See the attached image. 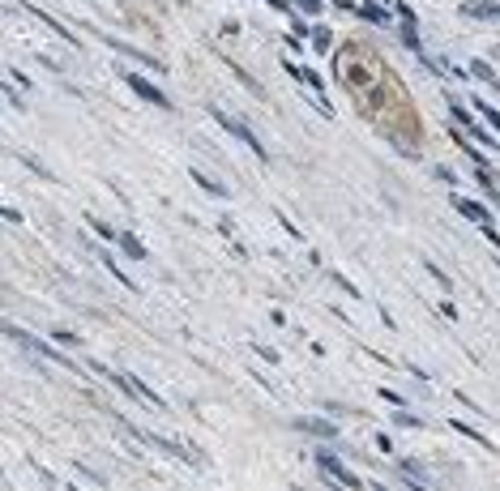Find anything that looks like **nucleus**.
Segmentation results:
<instances>
[{
    "instance_id": "f257e3e1",
    "label": "nucleus",
    "mask_w": 500,
    "mask_h": 491,
    "mask_svg": "<svg viewBox=\"0 0 500 491\" xmlns=\"http://www.w3.org/2000/svg\"><path fill=\"white\" fill-rule=\"evenodd\" d=\"M334 77L342 81V90L359 103V111L385 128V137H394L407 154H419V120L415 107L402 90V81L389 73V64L368 51L364 43H342L334 56Z\"/></svg>"
},
{
    "instance_id": "f03ea898",
    "label": "nucleus",
    "mask_w": 500,
    "mask_h": 491,
    "mask_svg": "<svg viewBox=\"0 0 500 491\" xmlns=\"http://www.w3.org/2000/svg\"><path fill=\"white\" fill-rule=\"evenodd\" d=\"M214 120H218V124H223L227 133H235V137H240V141H244V145H248V150H252L257 158H261V162L270 158V154H265V145L257 141V133H252V128H248L244 120H231V115H227V111H218V107H214Z\"/></svg>"
},
{
    "instance_id": "7ed1b4c3",
    "label": "nucleus",
    "mask_w": 500,
    "mask_h": 491,
    "mask_svg": "<svg viewBox=\"0 0 500 491\" xmlns=\"http://www.w3.org/2000/svg\"><path fill=\"white\" fill-rule=\"evenodd\" d=\"M4 338H13L17 346H30V351H39V355H43L47 363H56V368H64V372H73V363H68V359H64L60 351H51L47 342H39V338H30V334H21V329H13V325L4 329Z\"/></svg>"
},
{
    "instance_id": "20e7f679",
    "label": "nucleus",
    "mask_w": 500,
    "mask_h": 491,
    "mask_svg": "<svg viewBox=\"0 0 500 491\" xmlns=\"http://www.w3.org/2000/svg\"><path fill=\"white\" fill-rule=\"evenodd\" d=\"M94 368H98V363H94ZM103 376H107V381H111L120 393H128V398H141V402H150V406H163V398H158L150 385H141V381H133V376H120V372H107V368H103Z\"/></svg>"
},
{
    "instance_id": "39448f33",
    "label": "nucleus",
    "mask_w": 500,
    "mask_h": 491,
    "mask_svg": "<svg viewBox=\"0 0 500 491\" xmlns=\"http://www.w3.org/2000/svg\"><path fill=\"white\" fill-rule=\"evenodd\" d=\"M124 81H128V90H133L137 98H146L150 107H167V94H163V90H158L154 81H146L141 73H124Z\"/></svg>"
},
{
    "instance_id": "423d86ee",
    "label": "nucleus",
    "mask_w": 500,
    "mask_h": 491,
    "mask_svg": "<svg viewBox=\"0 0 500 491\" xmlns=\"http://www.w3.org/2000/svg\"><path fill=\"white\" fill-rule=\"evenodd\" d=\"M317 466H321V470H325L334 483H342V487H364V483H359V479H355V475H351V470H347L338 458H334V453H317Z\"/></svg>"
},
{
    "instance_id": "0eeeda50",
    "label": "nucleus",
    "mask_w": 500,
    "mask_h": 491,
    "mask_svg": "<svg viewBox=\"0 0 500 491\" xmlns=\"http://www.w3.org/2000/svg\"><path fill=\"white\" fill-rule=\"evenodd\" d=\"M287 73H291V77H295L300 86H308L312 94H325V86H321V77H317L312 68H304V64H291V60H287Z\"/></svg>"
},
{
    "instance_id": "6e6552de",
    "label": "nucleus",
    "mask_w": 500,
    "mask_h": 491,
    "mask_svg": "<svg viewBox=\"0 0 500 491\" xmlns=\"http://www.w3.org/2000/svg\"><path fill=\"white\" fill-rule=\"evenodd\" d=\"M454 205H458V214H466L471 222H479V227H488L492 218H488V210L479 205V201H471V197H454Z\"/></svg>"
},
{
    "instance_id": "1a4fd4ad",
    "label": "nucleus",
    "mask_w": 500,
    "mask_h": 491,
    "mask_svg": "<svg viewBox=\"0 0 500 491\" xmlns=\"http://www.w3.org/2000/svg\"><path fill=\"white\" fill-rule=\"evenodd\" d=\"M295 428L308 432V436H321V440H334V436H338V428L325 423V419H295Z\"/></svg>"
},
{
    "instance_id": "9d476101",
    "label": "nucleus",
    "mask_w": 500,
    "mask_h": 491,
    "mask_svg": "<svg viewBox=\"0 0 500 491\" xmlns=\"http://www.w3.org/2000/svg\"><path fill=\"white\" fill-rule=\"evenodd\" d=\"M355 13H359L364 21H372V26H389V9H381V4H372V0H368V4H359Z\"/></svg>"
},
{
    "instance_id": "9b49d317",
    "label": "nucleus",
    "mask_w": 500,
    "mask_h": 491,
    "mask_svg": "<svg viewBox=\"0 0 500 491\" xmlns=\"http://www.w3.org/2000/svg\"><path fill=\"white\" fill-rule=\"evenodd\" d=\"M449 111H454V120H458V124H462L466 133H475V128H479V124H475V115H471V111H466V107H462L458 98H449Z\"/></svg>"
},
{
    "instance_id": "f8f14e48",
    "label": "nucleus",
    "mask_w": 500,
    "mask_h": 491,
    "mask_svg": "<svg viewBox=\"0 0 500 491\" xmlns=\"http://www.w3.org/2000/svg\"><path fill=\"white\" fill-rule=\"evenodd\" d=\"M120 248H124V257H133V261H146V244H141L137 235H120Z\"/></svg>"
},
{
    "instance_id": "ddd939ff",
    "label": "nucleus",
    "mask_w": 500,
    "mask_h": 491,
    "mask_svg": "<svg viewBox=\"0 0 500 491\" xmlns=\"http://www.w3.org/2000/svg\"><path fill=\"white\" fill-rule=\"evenodd\" d=\"M312 47H317V51H334V30L312 26Z\"/></svg>"
},
{
    "instance_id": "4468645a",
    "label": "nucleus",
    "mask_w": 500,
    "mask_h": 491,
    "mask_svg": "<svg viewBox=\"0 0 500 491\" xmlns=\"http://www.w3.org/2000/svg\"><path fill=\"white\" fill-rule=\"evenodd\" d=\"M471 73H475L479 81H488L492 90H500V77H496V73H492V68H488V64H484V60H475V64H471Z\"/></svg>"
},
{
    "instance_id": "2eb2a0df",
    "label": "nucleus",
    "mask_w": 500,
    "mask_h": 491,
    "mask_svg": "<svg viewBox=\"0 0 500 491\" xmlns=\"http://www.w3.org/2000/svg\"><path fill=\"white\" fill-rule=\"evenodd\" d=\"M193 180H197V184H201V188H205V192H214V197H227V188H223V184H218V180H210V175H205V171H193Z\"/></svg>"
},
{
    "instance_id": "dca6fc26",
    "label": "nucleus",
    "mask_w": 500,
    "mask_h": 491,
    "mask_svg": "<svg viewBox=\"0 0 500 491\" xmlns=\"http://www.w3.org/2000/svg\"><path fill=\"white\" fill-rule=\"evenodd\" d=\"M466 17H500V4H466Z\"/></svg>"
},
{
    "instance_id": "f3484780",
    "label": "nucleus",
    "mask_w": 500,
    "mask_h": 491,
    "mask_svg": "<svg viewBox=\"0 0 500 491\" xmlns=\"http://www.w3.org/2000/svg\"><path fill=\"white\" fill-rule=\"evenodd\" d=\"M454 432H462V436H471V440H479L484 449H492V440H488V436H479V432H475L471 423H454Z\"/></svg>"
},
{
    "instance_id": "a211bd4d",
    "label": "nucleus",
    "mask_w": 500,
    "mask_h": 491,
    "mask_svg": "<svg viewBox=\"0 0 500 491\" xmlns=\"http://www.w3.org/2000/svg\"><path fill=\"white\" fill-rule=\"evenodd\" d=\"M475 107H479V111H484V120H488V124H492V128H496V133H500V111H496V107H488V103H484V98H479V103H475Z\"/></svg>"
},
{
    "instance_id": "6ab92c4d",
    "label": "nucleus",
    "mask_w": 500,
    "mask_h": 491,
    "mask_svg": "<svg viewBox=\"0 0 500 491\" xmlns=\"http://www.w3.org/2000/svg\"><path fill=\"white\" fill-rule=\"evenodd\" d=\"M394 423H398V428H424V419H415V415H407V410H398Z\"/></svg>"
},
{
    "instance_id": "aec40b11",
    "label": "nucleus",
    "mask_w": 500,
    "mask_h": 491,
    "mask_svg": "<svg viewBox=\"0 0 500 491\" xmlns=\"http://www.w3.org/2000/svg\"><path fill=\"white\" fill-rule=\"evenodd\" d=\"M90 227H94V231H98V239H120V235H116V231H111V227H107V222H98V218H90Z\"/></svg>"
},
{
    "instance_id": "412c9836",
    "label": "nucleus",
    "mask_w": 500,
    "mask_h": 491,
    "mask_svg": "<svg viewBox=\"0 0 500 491\" xmlns=\"http://www.w3.org/2000/svg\"><path fill=\"white\" fill-rule=\"evenodd\" d=\"M51 338H56V342H60V346H73V342H81V338H77V334H64V329H56V334H51Z\"/></svg>"
},
{
    "instance_id": "4be33fe9",
    "label": "nucleus",
    "mask_w": 500,
    "mask_h": 491,
    "mask_svg": "<svg viewBox=\"0 0 500 491\" xmlns=\"http://www.w3.org/2000/svg\"><path fill=\"white\" fill-rule=\"evenodd\" d=\"M321 4L325 0H295V9H304V13H321Z\"/></svg>"
},
{
    "instance_id": "5701e85b",
    "label": "nucleus",
    "mask_w": 500,
    "mask_h": 491,
    "mask_svg": "<svg viewBox=\"0 0 500 491\" xmlns=\"http://www.w3.org/2000/svg\"><path fill=\"white\" fill-rule=\"evenodd\" d=\"M484 235H488V239H492V244H496V248H500V231H496V227H492V222L484 227Z\"/></svg>"
}]
</instances>
